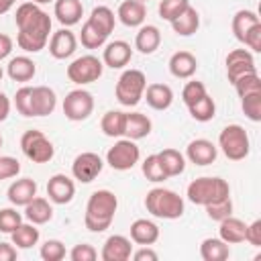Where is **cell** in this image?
<instances>
[{
  "instance_id": "cell-1",
  "label": "cell",
  "mask_w": 261,
  "mask_h": 261,
  "mask_svg": "<svg viewBox=\"0 0 261 261\" xmlns=\"http://www.w3.org/2000/svg\"><path fill=\"white\" fill-rule=\"evenodd\" d=\"M18 35H16V45L27 51V53H39L45 49L51 33V18L49 14L39 8L35 2H22L16 8L14 14Z\"/></svg>"
},
{
  "instance_id": "cell-2",
  "label": "cell",
  "mask_w": 261,
  "mask_h": 261,
  "mask_svg": "<svg viewBox=\"0 0 261 261\" xmlns=\"http://www.w3.org/2000/svg\"><path fill=\"white\" fill-rule=\"evenodd\" d=\"M118 208V198L110 190H96L86 204L84 224L90 232H104L110 228Z\"/></svg>"
},
{
  "instance_id": "cell-3",
  "label": "cell",
  "mask_w": 261,
  "mask_h": 261,
  "mask_svg": "<svg viewBox=\"0 0 261 261\" xmlns=\"http://www.w3.org/2000/svg\"><path fill=\"white\" fill-rule=\"evenodd\" d=\"M145 208L155 218L175 220L184 214V198L167 188H153L145 196Z\"/></svg>"
},
{
  "instance_id": "cell-4",
  "label": "cell",
  "mask_w": 261,
  "mask_h": 261,
  "mask_svg": "<svg viewBox=\"0 0 261 261\" xmlns=\"http://www.w3.org/2000/svg\"><path fill=\"white\" fill-rule=\"evenodd\" d=\"M226 196H230V188H228L226 179H222V177L204 175V177H196L188 186V200L198 206H206V204L226 198Z\"/></svg>"
},
{
  "instance_id": "cell-5",
  "label": "cell",
  "mask_w": 261,
  "mask_h": 261,
  "mask_svg": "<svg viewBox=\"0 0 261 261\" xmlns=\"http://www.w3.org/2000/svg\"><path fill=\"white\" fill-rule=\"evenodd\" d=\"M147 77L141 69H124L116 82V100L122 106H137L145 94Z\"/></svg>"
},
{
  "instance_id": "cell-6",
  "label": "cell",
  "mask_w": 261,
  "mask_h": 261,
  "mask_svg": "<svg viewBox=\"0 0 261 261\" xmlns=\"http://www.w3.org/2000/svg\"><path fill=\"white\" fill-rule=\"evenodd\" d=\"M218 147L222 149L224 157L230 161H241L249 155L251 143L249 135L241 124H226L218 135Z\"/></svg>"
},
{
  "instance_id": "cell-7",
  "label": "cell",
  "mask_w": 261,
  "mask_h": 261,
  "mask_svg": "<svg viewBox=\"0 0 261 261\" xmlns=\"http://www.w3.org/2000/svg\"><path fill=\"white\" fill-rule=\"evenodd\" d=\"M20 149L24 157L31 159L33 163H49L55 155L53 143L43 135V130L37 128H31L20 137Z\"/></svg>"
},
{
  "instance_id": "cell-8",
  "label": "cell",
  "mask_w": 261,
  "mask_h": 261,
  "mask_svg": "<svg viewBox=\"0 0 261 261\" xmlns=\"http://www.w3.org/2000/svg\"><path fill=\"white\" fill-rule=\"evenodd\" d=\"M102 69H104L102 59H98L96 55H82L67 65V77L77 86H86L96 82L102 75Z\"/></svg>"
},
{
  "instance_id": "cell-9",
  "label": "cell",
  "mask_w": 261,
  "mask_h": 261,
  "mask_svg": "<svg viewBox=\"0 0 261 261\" xmlns=\"http://www.w3.org/2000/svg\"><path fill=\"white\" fill-rule=\"evenodd\" d=\"M139 157H141V151H139L137 143L130 139H120L108 149L106 163L116 171H126L139 163Z\"/></svg>"
},
{
  "instance_id": "cell-10",
  "label": "cell",
  "mask_w": 261,
  "mask_h": 261,
  "mask_svg": "<svg viewBox=\"0 0 261 261\" xmlns=\"http://www.w3.org/2000/svg\"><path fill=\"white\" fill-rule=\"evenodd\" d=\"M94 110V96L88 90H71L65 98H63V114L67 120L80 122L86 120Z\"/></svg>"
},
{
  "instance_id": "cell-11",
  "label": "cell",
  "mask_w": 261,
  "mask_h": 261,
  "mask_svg": "<svg viewBox=\"0 0 261 261\" xmlns=\"http://www.w3.org/2000/svg\"><path fill=\"white\" fill-rule=\"evenodd\" d=\"M102 167H104L102 157H100L98 153L86 151V153H80V155L73 159V163H71V173H73V177H75L77 181L90 184V181H94V179L100 175Z\"/></svg>"
},
{
  "instance_id": "cell-12",
  "label": "cell",
  "mask_w": 261,
  "mask_h": 261,
  "mask_svg": "<svg viewBox=\"0 0 261 261\" xmlns=\"http://www.w3.org/2000/svg\"><path fill=\"white\" fill-rule=\"evenodd\" d=\"M255 59L253 53L249 49H232L226 55V77L230 84H234L239 77L247 75V73H255Z\"/></svg>"
},
{
  "instance_id": "cell-13",
  "label": "cell",
  "mask_w": 261,
  "mask_h": 261,
  "mask_svg": "<svg viewBox=\"0 0 261 261\" xmlns=\"http://www.w3.org/2000/svg\"><path fill=\"white\" fill-rule=\"evenodd\" d=\"M47 196L53 204H69L75 196V184L65 173H55L47 181Z\"/></svg>"
},
{
  "instance_id": "cell-14",
  "label": "cell",
  "mask_w": 261,
  "mask_h": 261,
  "mask_svg": "<svg viewBox=\"0 0 261 261\" xmlns=\"http://www.w3.org/2000/svg\"><path fill=\"white\" fill-rule=\"evenodd\" d=\"M75 47H77V39H75V35L67 27H63V29H59V31H55L51 35V41H49L51 57L67 59V57H71L75 53Z\"/></svg>"
},
{
  "instance_id": "cell-15",
  "label": "cell",
  "mask_w": 261,
  "mask_h": 261,
  "mask_svg": "<svg viewBox=\"0 0 261 261\" xmlns=\"http://www.w3.org/2000/svg\"><path fill=\"white\" fill-rule=\"evenodd\" d=\"M57 96L49 86H33L31 88V114L33 116H47L55 110Z\"/></svg>"
},
{
  "instance_id": "cell-16",
  "label": "cell",
  "mask_w": 261,
  "mask_h": 261,
  "mask_svg": "<svg viewBox=\"0 0 261 261\" xmlns=\"http://www.w3.org/2000/svg\"><path fill=\"white\" fill-rule=\"evenodd\" d=\"M186 157L190 159V163L194 165H210L216 161L218 157V149L212 141L208 139H194L188 147H186Z\"/></svg>"
},
{
  "instance_id": "cell-17",
  "label": "cell",
  "mask_w": 261,
  "mask_h": 261,
  "mask_svg": "<svg viewBox=\"0 0 261 261\" xmlns=\"http://www.w3.org/2000/svg\"><path fill=\"white\" fill-rule=\"evenodd\" d=\"M130 253H133V245H130V239L122 237V234H110L104 245H102V261H126L130 259Z\"/></svg>"
},
{
  "instance_id": "cell-18",
  "label": "cell",
  "mask_w": 261,
  "mask_h": 261,
  "mask_svg": "<svg viewBox=\"0 0 261 261\" xmlns=\"http://www.w3.org/2000/svg\"><path fill=\"white\" fill-rule=\"evenodd\" d=\"M133 57V49L126 41H110L106 47H104V53H102V63L112 67V69H122Z\"/></svg>"
},
{
  "instance_id": "cell-19",
  "label": "cell",
  "mask_w": 261,
  "mask_h": 261,
  "mask_svg": "<svg viewBox=\"0 0 261 261\" xmlns=\"http://www.w3.org/2000/svg\"><path fill=\"white\" fill-rule=\"evenodd\" d=\"M6 196L12 206H27L37 196V181L31 177H20L8 186Z\"/></svg>"
},
{
  "instance_id": "cell-20",
  "label": "cell",
  "mask_w": 261,
  "mask_h": 261,
  "mask_svg": "<svg viewBox=\"0 0 261 261\" xmlns=\"http://www.w3.org/2000/svg\"><path fill=\"white\" fill-rule=\"evenodd\" d=\"M198 69V59L190 51H177L169 57V71L177 80H188L196 73Z\"/></svg>"
},
{
  "instance_id": "cell-21",
  "label": "cell",
  "mask_w": 261,
  "mask_h": 261,
  "mask_svg": "<svg viewBox=\"0 0 261 261\" xmlns=\"http://www.w3.org/2000/svg\"><path fill=\"white\" fill-rule=\"evenodd\" d=\"M118 20L124 24V27H141L145 22V16H147V8H145V2H139V0H124L120 6H118V12H116Z\"/></svg>"
},
{
  "instance_id": "cell-22",
  "label": "cell",
  "mask_w": 261,
  "mask_h": 261,
  "mask_svg": "<svg viewBox=\"0 0 261 261\" xmlns=\"http://www.w3.org/2000/svg\"><path fill=\"white\" fill-rule=\"evenodd\" d=\"M159 239V226L153 220L147 218H137L130 224V241L137 245H153Z\"/></svg>"
},
{
  "instance_id": "cell-23",
  "label": "cell",
  "mask_w": 261,
  "mask_h": 261,
  "mask_svg": "<svg viewBox=\"0 0 261 261\" xmlns=\"http://www.w3.org/2000/svg\"><path fill=\"white\" fill-rule=\"evenodd\" d=\"M6 73H8V77L14 80V82H29V80H33L35 73H37V65H35V61H33L31 57H27V55H16V57H12V59L8 61Z\"/></svg>"
},
{
  "instance_id": "cell-24",
  "label": "cell",
  "mask_w": 261,
  "mask_h": 261,
  "mask_svg": "<svg viewBox=\"0 0 261 261\" xmlns=\"http://www.w3.org/2000/svg\"><path fill=\"white\" fill-rule=\"evenodd\" d=\"M143 96L153 110H167L173 102V90L167 84H149Z\"/></svg>"
},
{
  "instance_id": "cell-25",
  "label": "cell",
  "mask_w": 261,
  "mask_h": 261,
  "mask_svg": "<svg viewBox=\"0 0 261 261\" xmlns=\"http://www.w3.org/2000/svg\"><path fill=\"white\" fill-rule=\"evenodd\" d=\"M151 128H153L151 118L145 116L143 112H128L126 114V120H124V137L126 139H130V141L145 139L151 133Z\"/></svg>"
},
{
  "instance_id": "cell-26",
  "label": "cell",
  "mask_w": 261,
  "mask_h": 261,
  "mask_svg": "<svg viewBox=\"0 0 261 261\" xmlns=\"http://www.w3.org/2000/svg\"><path fill=\"white\" fill-rule=\"evenodd\" d=\"M55 16L63 27H73L84 16V6L80 0H55Z\"/></svg>"
},
{
  "instance_id": "cell-27",
  "label": "cell",
  "mask_w": 261,
  "mask_h": 261,
  "mask_svg": "<svg viewBox=\"0 0 261 261\" xmlns=\"http://www.w3.org/2000/svg\"><path fill=\"white\" fill-rule=\"evenodd\" d=\"M161 45V33L155 24H141L137 37H135V47L143 53V55H151L159 49Z\"/></svg>"
},
{
  "instance_id": "cell-28",
  "label": "cell",
  "mask_w": 261,
  "mask_h": 261,
  "mask_svg": "<svg viewBox=\"0 0 261 261\" xmlns=\"http://www.w3.org/2000/svg\"><path fill=\"white\" fill-rule=\"evenodd\" d=\"M245 230L247 224L241 218H234L232 214L226 216L224 220H220V228H218V237L226 243V245H239L245 241Z\"/></svg>"
},
{
  "instance_id": "cell-29",
  "label": "cell",
  "mask_w": 261,
  "mask_h": 261,
  "mask_svg": "<svg viewBox=\"0 0 261 261\" xmlns=\"http://www.w3.org/2000/svg\"><path fill=\"white\" fill-rule=\"evenodd\" d=\"M198 27H200V14H198V10H196L194 6H188L179 16H175V18L171 20V29H173V33H177L179 37H190V35H194V33L198 31Z\"/></svg>"
},
{
  "instance_id": "cell-30",
  "label": "cell",
  "mask_w": 261,
  "mask_h": 261,
  "mask_svg": "<svg viewBox=\"0 0 261 261\" xmlns=\"http://www.w3.org/2000/svg\"><path fill=\"white\" fill-rule=\"evenodd\" d=\"M24 216H27V220L33 222V224H45V222H49V220L53 218V208H51L49 200L35 196V198L24 206Z\"/></svg>"
},
{
  "instance_id": "cell-31",
  "label": "cell",
  "mask_w": 261,
  "mask_h": 261,
  "mask_svg": "<svg viewBox=\"0 0 261 261\" xmlns=\"http://www.w3.org/2000/svg\"><path fill=\"white\" fill-rule=\"evenodd\" d=\"M230 255V247L218 237V239H204L200 245V257L204 261H226Z\"/></svg>"
},
{
  "instance_id": "cell-32",
  "label": "cell",
  "mask_w": 261,
  "mask_h": 261,
  "mask_svg": "<svg viewBox=\"0 0 261 261\" xmlns=\"http://www.w3.org/2000/svg\"><path fill=\"white\" fill-rule=\"evenodd\" d=\"M259 22H261V20H259L257 12H253V10H239V12H234L232 22H230L232 33H234V39L243 43L245 35H247L255 24H259Z\"/></svg>"
},
{
  "instance_id": "cell-33",
  "label": "cell",
  "mask_w": 261,
  "mask_h": 261,
  "mask_svg": "<svg viewBox=\"0 0 261 261\" xmlns=\"http://www.w3.org/2000/svg\"><path fill=\"white\" fill-rule=\"evenodd\" d=\"M167 177H175V175H181L184 169H186V157L177 151V149H163L161 153H157Z\"/></svg>"
},
{
  "instance_id": "cell-34",
  "label": "cell",
  "mask_w": 261,
  "mask_h": 261,
  "mask_svg": "<svg viewBox=\"0 0 261 261\" xmlns=\"http://www.w3.org/2000/svg\"><path fill=\"white\" fill-rule=\"evenodd\" d=\"M10 237H12V245H16V249H31L33 245H37L39 243V228H37V224H33V222H20L18 226H16V230L14 232H10Z\"/></svg>"
},
{
  "instance_id": "cell-35",
  "label": "cell",
  "mask_w": 261,
  "mask_h": 261,
  "mask_svg": "<svg viewBox=\"0 0 261 261\" xmlns=\"http://www.w3.org/2000/svg\"><path fill=\"white\" fill-rule=\"evenodd\" d=\"M124 120H126V112L108 110L100 120V128L106 137H122L124 135Z\"/></svg>"
},
{
  "instance_id": "cell-36",
  "label": "cell",
  "mask_w": 261,
  "mask_h": 261,
  "mask_svg": "<svg viewBox=\"0 0 261 261\" xmlns=\"http://www.w3.org/2000/svg\"><path fill=\"white\" fill-rule=\"evenodd\" d=\"M106 39H108V33H104L102 29L92 24L90 20L84 22L82 33H80V41H82V45L86 49H98V47H102L106 43Z\"/></svg>"
},
{
  "instance_id": "cell-37",
  "label": "cell",
  "mask_w": 261,
  "mask_h": 261,
  "mask_svg": "<svg viewBox=\"0 0 261 261\" xmlns=\"http://www.w3.org/2000/svg\"><path fill=\"white\" fill-rule=\"evenodd\" d=\"M188 110H190V116H192L194 120H198V122H208V120H212L214 114H216V104H214V100L206 94V96H202L198 102H194L192 106H188Z\"/></svg>"
},
{
  "instance_id": "cell-38",
  "label": "cell",
  "mask_w": 261,
  "mask_h": 261,
  "mask_svg": "<svg viewBox=\"0 0 261 261\" xmlns=\"http://www.w3.org/2000/svg\"><path fill=\"white\" fill-rule=\"evenodd\" d=\"M88 20L92 22V24H96L98 29H102L104 33H112L114 31V12L108 8V6H96V8H92V12H90V16H88Z\"/></svg>"
},
{
  "instance_id": "cell-39",
  "label": "cell",
  "mask_w": 261,
  "mask_h": 261,
  "mask_svg": "<svg viewBox=\"0 0 261 261\" xmlns=\"http://www.w3.org/2000/svg\"><path fill=\"white\" fill-rule=\"evenodd\" d=\"M141 169H143V175H145L149 181H153V184H159V181H165V179H167V173H165V169H163V165H161L157 153L147 155V159L143 161V167H141Z\"/></svg>"
},
{
  "instance_id": "cell-40",
  "label": "cell",
  "mask_w": 261,
  "mask_h": 261,
  "mask_svg": "<svg viewBox=\"0 0 261 261\" xmlns=\"http://www.w3.org/2000/svg\"><path fill=\"white\" fill-rule=\"evenodd\" d=\"M204 208H206V214H208L210 220L220 222V220H224L226 216L232 214V200H230V196H226V198H220V200H214V202L206 204Z\"/></svg>"
},
{
  "instance_id": "cell-41",
  "label": "cell",
  "mask_w": 261,
  "mask_h": 261,
  "mask_svg": "<svg viewBox=\"0 0 261 261\" xmlns=\"http://www.w3.org/2000/svg\"><path fill=\"white\" fill-rule=\"evenodd\" d=\"M232 86H234L239 98H243V96H247V94H257V92H261V77H259L257 71H255V73H247V75L239 77Z\"/></svg>"
},
{
  "instance_id": "cell-42",
  "label": "cell",
  "mask_w": 261,
  "mask_h": 261,
  "mask_svg": "<svg viewBox=\"0 0 261 261\" xmlns=\"http://www.w3.org/2000/svg\"><path fill=\"white\" fill-rule=\"evenodd\" d=\"M190 6V0H161L159 2V16L163 18V20H173L175 16H179L186 8Z\"/></svg>"
},
{
  "instance_id": "cell-43",
  "label": "cell",
  "mask_w": 261,
  "mask_h": 261,
  "mask_svg": "<svg viewBox=\"0 0 261 261\" xmlns=\"http://www.w3.org/2000/svg\"><path fill=\"white\" fill-rule=\"evenodd\" d=\"M241 106H243V112H245V116L249 120H253V122L261 120V92L243 96L241 98Z\"/></svg>"
},
{
  "instance_id": "cell-44",
  "label": "cell",
  "mask_w": 261,
  "mask_h": 261,
  "mask_svg": "<svg viewBox=\"0 0 261 261\" xmlns=\"http://www.w3.org/2000/svg\"><path fill=\"white\" fill-rule=\"evenodd\" d=\"M39 255H41L43 261H61L65 257V245L57 239H49L41 245Z\"/></svg>"
},
{
  "instance_id": "cell-45",
  "label": "cell",
  "mask_w": 261,
  "mask_h": 261,
  "mask_svg": "<svg viewBox=\"0 0 261 261\" xmlns=\"http://www.w3.org/2000/svg\"><path fill=\"white\" fill-rule=\"evenodd\" d=\"M208 92H206V86L202 84V82H198V80H194V82H188L186 86H184V90H181V100H184V104L186 106H192L194 102H198L202 96H206Z\"/></svg>"
},
{
  "instance_id": "cell-46",
  "label": "cell",
  "mask_w": 261,
  "mask_h": 261,
  "mask_svg": "<svg viewBox=\"0 0 261 261\" xmlns=\"http://www.w3.org/2000/svg\"><path fill=\"white\" fill-rule=\"evenodd\" d=\"M20 222H22V216H20V212H16L14 208H2V210H0V232L10 234V232L16 230V226H18Z\"/></svg>"
},
{
  "instance_id": "cell-47",
  "label": "cell",
  "mask_w": 261,
  "mask_h": 261,
  "mask_svg": "<svg viewBox=\"0 0 261 261\" xmlns=\"http://www.w3.org/2000/svg\"><path fill=\"white\" fill-rule=\"evenodd\" d=\"M14 106L18 110V114H22L27 118L33 116L31 114V86H22V88L16 90V94H14Z\"/></svg>"
},
{
  "instance_id": "cell-48",
  "label": "cell",
  "mask_w": 261,
  "mask_h": 261,
  "mask_svg": "<svg viewBox=\"0 0 261 261\" xmlns=\"http://www.w3.org/2000/svg\"><path fill=\"white\" fill-rule=\"evenodd\" d=\"M18 171H20V163H18L16 157H10V155H2L0 157V181L16 177Z\"/></svg>"
},
{
  "instance_id": "cell-49",
  "label": "cell",
  "mask_w": 261,
  "mask_h": 261,
  "mask_svg": "<svg viewBox=\"0 0 261 261\" xmlns=\"http://www.w3.org/2000/svg\"><path fill=\"white\" fill-rule=\"evenodd\" d=\"M96 257H98V251L88 243H80L69 251L71 261H94Z\"/></svg>"
},
{
  "instance_id": "cell-50",
  "label": "cell",
  "mask_w": 261,
  "mask_h": 261,
  "mask_svg": "<svg viewBox=\"0 0 261 261\" xmlns=\"http://www.w3.org/2000/svg\"><path fill=\"white\" fill-rule=\"evenodd\" d=\"M243 43H245L253 53H259V51H261V22L255 24V27L245 35Z\"/></svg>"
},
{
  "instance_id": "cell-51",
  "label": "cell",
  "mask_w": 261,
  "mask_h": 261,
  "mask_svg": "<svg viewBox=\"0 0 261 261\" xmlns=\"http://www.w3.org/2000/svg\"><path fill=\"white\" fill-rule=\"evenodd\" d=\"M245 241L253 247H261V220H253L251 224H247Z\"/></svg>"
},
{
  "instance_id": "cell-52",
  "label": "cell",
  "mask_w": 261,
  "mask_h": 261,
  "mask_svg": "<svg viewBox=\"0 0 261 261\" xmlns=\"http://www.w3.org/2000/svg\"><path fill=\"white\" fill-rule=\"evenodd\" d=\"M130 257L135 261H157V253L151 249V245H143L139 251L130 253Z\"/></svg>"
},
{
  "instance_id": "cell-53",
  "label": "cell",
  "mask_w": 261,
  "mask_h": 261,
  "mask_svg": "<svg viewBox=\"0 0 261 261\" xmlns=\"http://www.w3.org/2000/svg\"><path fill=\"white\" fill-rule=\"evenodd\" d=\"M18 257V251L10 243H0V261H14Z\"/></svg>"
},
{
  "instance_id": "cell-54",
  "label": "cell",
  "mask_w": 261,
  "mask_h": 261,
  "mask_svg": "<svg viewBox=\"0 0 261 261\" xmlns=\"http://www.w3.org/2000/svg\"><path fill=\"white\" fill-rule=\"evenodd\" d=\"M12 39L8 37V35H4V33H0V61L2 59H6L8 55H10V51H12Z\"/></svg>"
},
{
  "instance_id": "cell-55",
  "label": "cell",
  "mask_w": 261,
  "mask_h": 261,
  "mask_svg": "<svg viewBox=\"0 0 261 261\" xmlns=\"http://www.w3.org/2000/svg\"><path fill=\"white\" fill-rule=\"evenodd\" d=\"M8 114H10V100H8V96L4 92H0V122L6 120Z\"/></svg>"
},
{
  "instance_id": "cell-56",
  "label": "cell",
  "mask_w": 261,
  "mask_h": 261,
  "mask_svg": "<svg viewBox=\"0 0 261 261\" xmlns=\"http://www.w3.org/2000/svg\"><path fill=\"white\" fill-rule=\"evenodd\" d=\"M14 0H0V14H6L10 8H12Z\"/></svg>"
},
{
  "instance_id": "cell-57",
  "label": "cell",
  "mask_w": 261,
  "mask_h": 261,
  "mask_svg": "<svg viewBox=\"0 0 261 261\" xmlns=\"http://www.w3.org/2000/svg\"><path fill=\"white\" fill-rule=\"evenodd\" d=\"M35 4H49V2H55V0H33Z\"/></svg>"
},
{
  "instance_id": "cell-58",
  "label": "cell",
  "mask_w": 261,
  "mask_h": 261,
  "mask_svg": "<svg viewBox=\"0 0 261 261\" xmlns=\"http://www.w3.org/2000/svg\"><path fill=\"white\" fill-rule=\"evenodd\" d=\"M2 75H4V69H2V67H0V80H2Z\"/></svg>"
},
{
  "instance_id": "cell-59",
  "label": "cell",
  "mask_w": 261,
  "mask_h": 261,
  "mask_svg": "<svg viewBox=\"0 0 261 261\" xmlns=\"http://www.w3.org/2000/svg\"><path fill=\"white\" fill-rule=\"evenodd\" d=\"M0 147H2V135H0Z\"/></svg>"
},
{
  "instance_id": "cell-60",
  "label": "cell",
  "mask_w": 261,
  "mask_h": 261,
  "mask_svg": "<svg viewBox=\"0 0 261 261\" xmlns=\"http://www.w3.org/2000/svg\"><path fill=\"white\" fill-rule=\"evenodd\" d=\"M139 2H149V0H139Z\"/></svg>"
},
{
  "instance_id": "cell-61",
  "label": "cell",
  "mask_w": 261,
  "mask_h": 261,
  "mask_svg": "<svg viewBox=\"0 0 261 261\" xmlns=\"http://www.w3.org/2000/svg\"><path fill=\"white\" fill-rule=\"evenodd\" d=\"M14 2H16V0H14Z\"/></svg>"
}]
</instances>
